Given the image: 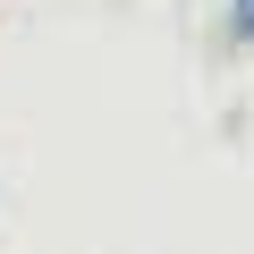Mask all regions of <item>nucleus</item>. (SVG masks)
Segmentation results:
<instances>
[{
    "label": "nucleus",
    "mask_w": 254,
    "mask_h": 254,
    "mask_svg": "<svg viewBox=\"0 0 254 254\" xmlns=\"http://www.w3.org/2000/svg\"><path fill=\"white\" fill-rule=\"evenodd\" d=\"M229 26H237V34L254 43V0H237V9H229Z\"/></svg>",
    "instance_id": "1"
}]
</instances>
